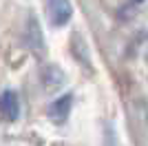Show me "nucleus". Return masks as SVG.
Listing matches in <instances>:
<instances>
[{"label":"nucleus","instance_id":"nucleus-6","mask_svg":"<svg viewBox=\"0 0 148 146\" xmlns=\"http://www.w3.org/2000/svg\"><path fill=\"white\" fill-rule=\"evenodd\" d=\"M130 2H135V5H139V2H144V0H130Z\"/></svg>","mask_w":148,"mask_h":146},{"label":"nucleus","instance_id":"nucleus-5","mask_svg":"<svg viewBox=\"0 0 148 146\" xmlns=\"http://www.w3.org/2000/svg\"><path fill=\"white\" fill-rule=\"evenodd\" d=\"M27 42L33 51H44V36H42V27L36 18H29L27 22Z\"/></svg>","mask_w":148,"mask_h":146},{"label":"nucleus","instance_id":"nucleus-1","mask_svg":"<svg viewBox=\"0 0 148 146\" xmlns=\"http://www.w3.org/2000/svg\"><path fill=\"white\" fill-rule=\"evenodd\" d=\"M47 5V16L53 27H64L73 18V5L71 0H44Z\"/></svg>","mask_w":148,"mask_h":146},{"label":"nucleus","instance_id":"nucleus-4","mask_svg":"<svg viewBox=\"0 0 148 146\" xmlns=\"http://www.w3.org/2000/svg\"><path fill=\"white\" fill-rule=\"evenodd\" d=\"M71 109H73V95H71V93H64V95L56 97V102H51L49 117L53 122H64L69 117V113H71Z\"/></svg>","mask_w":148,"mask_h":146},{"label":"nucleus","instance_id":"nucleus-3","mask_svg":"<svg viewBox=\"0 0 148 146\" xmlns=\"http://www.w3.org/2000/svg\"><path fill=\"white\" fill-rule=\"evenodd\" d=\"M64 82H66V75H64V71H62L58 64H49V67L42 69V86H44L49 93L62 89V86H64Z\"/></svg>","mask_w":148,"mask_h":146},{"label":"nucleus","instance_id":"nucleus-2","mask_svg":"<svg viewBox=\"0 0 148 146\" xmlns=\"http://www.w3.org/2000/svg\"><path fill=\"white\" fill-rule=\"evenodd\" d=\"M0 115L7 122H16L20 117V97L11 89L0 93Z\"/></svg>","mask_w":148,"mask_h":146}]
</instances>
